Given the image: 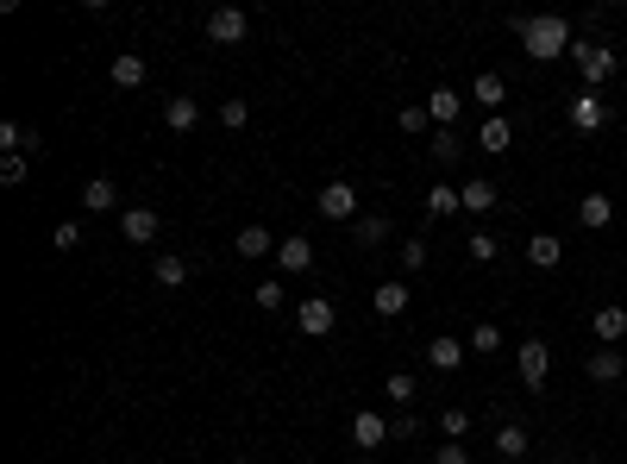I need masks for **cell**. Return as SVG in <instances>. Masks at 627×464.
Returning <instances> with one entry per match:
<instances>
[{"label":"cell","instance_id":"6da1fadb","mask_svg":"<svg viewBox=\"0 0 627 464\" xmlns=\"http://www.w3.org/2000/svg\"><path fill=\"white\" fill-rule=\"evenodd\" d=\"M515 32H521V44H527V57L533 63H559V57H571V19H559V13H540V19H515Z\"/></svg>","mask_w":627,"mask_h":464},{"label":"cell","instance_id":"7a4b0ae2","mask_svg":"<svg viewBox=\"0 0 627 464\" xmlns=\"http://www.w3.org/2000/svg\"><path fill=\"white\" fill-rule=\"evenodd\" d=\"M571 63L584 76V88H602L621 69V51H609V44H571Z\"/></svg>","mask_w":627,"mask_h":464},{"label":"cell","instance_id":"3957f363","mask_svg":"<svg viewBox=\"0 0 627 464\" xmlns=\"http://www.w3.org/2000/svg\"><path fill=\"white\" fill-rule=\"evenodd\" d=\"M314 214H320V220H333V226H352V220H358V189H352L345 176L327 182V189L314 195Z\"/></svg>","mask_w":627,"mask_h":464},{"label":"cell","instance_id":"277c9868","mask_svg":"<svg viewBox=\"0 0 627 464\" xmlns=\"http://www.w3.org/2000/svg\"><path fill=\"white\" fill-rule=\"evenodd\" d=\"M515 370H521V383L533 389V396H540L546 377H552V345H546V339H521V345H515Z\"/></svg>","mask_w":627,"mask_h":464},{"label":"cell","instance_id":"5b68a950","mask_svg":"<svg viewBox=\"0 0 627 464\" xmlns=\"http://www.w3.org/2000/svg\"><path fill=\"white\" fill-rule=\"evenodd\" d=\"M295 327L308 333V339H327L339 327V301L333 295H308V301H295Z\"/></svg>","mask_w":627,"mask_h":464},{"label":"cell","instance_id":"8992f818","mask_svg":"<svg viewBox=\"0 0 627 464\" xmlns=\"http://www.w3.org/2000/svg\"><path fill=\"white\" fill-rule=\"evenodd\" d=\"M565 120H571V132H602V126H609V101H602V88H577V101H571V113H565Z\"/></svg>","mask_w":627,"mask_h":464},{"label":"cell","instance_id":"52a82bcc","mask_svg":"<svg viewBox=\"0 0 627 464\" xmlns=\"http://www.w3.org/2000/svg\"><path fill=\"white\" fill-rule=\"evenodd\" d=\"M352 446H358V452H383V446H389V414L358 408V414H352Z\"/></svg>","mask_w":627,"mask_h":464},{"label":"cell","instance_id":"ba28073f","mask_svg":"<svg viewBox=\"0 0 627 464\" xmlns=\"http://www.w3.org/2000/svg\"><path fill=\"white\" fill-rule=\"evenodd\" d=\"M245 32H251L245 7H214V13H207V38H214V44H245Z\"/></svg>","mask_w":627,"mask_h":464},{"label":"cell","instance_id":"9c48e42d","mask_svg":"<svg viewBox=\"0 0 627 464\" xmlns=\"http://www.w3.org/2000/svg\"><path fill=\"white\" fill-rule=\"evenodd\" d=\"M590 339L596 345H621L627 339V308H621V301H602V308L590 314Z\"/></svg>","mask_w":627,"mask_h":464},{"label":"cell","instance_id":"30bf717a","mask_svg":"<svg viewBox=\"0 0 627 464\" xmlns=\"http://www.w3.org/2000/svg\"><path fill=\"white\" fill-rule=\"evenodd\" d=\"M120 232H126L132 245H151L157 232H164V220H157V207L138 201V207H120Z\"/></svg>","mask_w":627,"mask_h":464},{"label":"cell","instance_id":"8fae6325","mask_svg":"<svg viewBox=\"0 0 627 464\" xmlns=\"http://www.w3.org/2000/svg\"><path fill=\"white\" fill-rule=\"evenodd\" d=\"M370 308H377V320H402V314L414 308V295H408V283H402V276H389V283H377Z\"/></svg>","mask_w":627,"mask_h":464},{"label":"cell","instance_id":"7c38bea8","mask_svg":"<svg viewBox=\"0 0 627 464\" xmlns=\"http://www.w3.org/2000/svg\"><path fill=\"white\" fill-rule=\"evenodd\" d=\"M464 101H471V95H458V88H446V82H439V88H433V95H427L421 107H427V120H433L439 132H452V120L464 113Z\"/></svg>","mask_w":627,"mask_h":464},{"label":"cell","instance_id":"4fadbf2b","mask_svg":"<svg viewBox=\"0 0 627 464\" xmlns=\"http://www.w3.org/2000/svg\"><path fill=\"white\" fill-rule=\"evenodd\" d=\"M427 370H464V358H471V345L464 339H452V333H439V339H427Z\"/></svg>","mask_w":627,"mask_h":464},{"label":"cell","instance_id":"5bb4252c","mask_svg":"<svg viewBox=\"0 0 627 464\" xmlns=\"http://www.w3.org/2000/svg\"><path fill=\"white\" fill-rule=\"evenodd\" d=\"M577 226H584V232H609L615 226V201L602 189H590L584 201H577Z\"/></svg>","mask_w":627,"mask_h":464},{"label":"cell","instance_id":"9a60e30c","mask_svg":"<svg viewBox=\"0 0 627 464\" xmlns=\"http://www.w3.org/2000/svg\"><path fill=\"white\" fill-rule=\"evenodd\" d=\"M584 370H590V383H621L627 358L615 352V345H596V352H584Z\"/></svg>","mask_w":627,"mask_h":464},{"label":"cell","instance_id":"2e32d148","mask_svg":"<svg viewBox=\"0 0 627 464\" xmlns=\"http://www.w3.org/2000/svg\"><path fill=\"white\" fill-rule=\"evenodd\" d=\"M471 101H477L483 113H502V101H508V82L496 76V69H477V76H471Z\"/></svg>","mask_w":627,"mask_h":464},{"label":"cell","instance_id":"e0dca14e","mask_svg":"<svg viewBox=\"0 0 627 464\" xmlns=\"http://www.w3.org/2000/svg\"><path fill=\"white\" fill-rule=\"evenodd\" d=\"M527 264H533V270H559V264H565L559 232H533V239H527Z\"/></svg>","mask_w":627,"mask_h":464},{"label":"cell","instance_id":"ac0fdd59","mask_svg":"<svg viewBox=\"0 0 627 464\" xmlns=\"http://www.w3.org/2000/svg\"><path fill=\"white\" fill-rule=\"evenodd\" d=\"M276 264H283V276H301V270H314V245L301 239V232H289V239L276 245Z\"/></svg>","mask_w":627,"mask_h":464},{"label":"cell","instance_id":"d6986e66","mask_svg":"<svg viewBox=\"0 0 627 464\" xmlns=\"http://www.w3.org/2000/svg\"><path fill=\"white\" fill-rule=\"evenodd\" d=\"M508 145H515V126H508L502 120V113H483V126H477V151H508Z\"/></svg>","mask_w":627,"mask_h":464},{"label":"cell","instance_id":"ffe728a7","mask_svg":"<svg viewBox=\"0 0 627 464\" xmlns=\"http://www.w3.org/2000/svg\"><path fill=\"white\" fill-rule=\"evenodd\" d=\"M452 214H464V189L433 182V189H427V220H452Z\"/></svg>","mask_w":627,"mask_h":464},{"label":"cell","instance_id":"44dd1931","mask_svg":"<svg viewBox=\"0 0 627 464\" xmlns=\"http://www.w3.org/2000/svg\"><path fill=\"white\" fill-rule=\"evenodd\" d=\"M164 126H170V132H195V126H201V101L170 95V101H164Z\"/></svg>","mask_w":627,"mask_h":464},{"label":"cell","instance_id":"7402d4cb","mask_svg":"<svg viewBox=\"0 0 627 464\" xmlns=\"http://www.w3.org/2000/svg\"><path fill=\"white\" fill-rule=\"evenodd\" d=\"M107 76H113V88H145V76H151V69H145V57H138V51H120Z\"/></svg>","mask_w":627,"mask_h":464},{"label":"cell","instance_id":"603a6c76","mask_svg":"<svg viewBox=\"0 0 627 464\" xmlns=\"http://www.w3.org/2000/svg\"><path fill=\"white\" fill-rule=\"evenodd\" d=\"M496 201H502V195H496V182H490V176H471V182H464V214H477V220H483Z\"/></svg>","mask_w":627,"mask_h":464},{"label":"cell","instance_id":"cb8c5ba5","mask_svg":"<svg viewBox=\"0 0 627 464\" xmlns=\"http://www.w3.org/2000/svg\"><path fill=\"white\" fill-rule=\"evenodd\" d=\"M82 201H88V214H113V207H120V189H113L107 176H88L82 182Z\"/></svg>","mask_w":627,"mask_h":464},{"label":"cell","instance_id":"d4e9b609","mask_svg":"<svg viewBox=\"0 0 627 464\" xmlns=\"http://www.w3.org/2000/svg\"><path fill=\"white\" fill-rule=\"evenodd\" d=\"M527 452H533V433H527L521 421L496 427V458H527Z\"/></svg>","mask_w":627,"mask_h":464},{"label":"cell","instance_id":"484cf974","mask_svg":"<svg viewBox=\"0 0 627 464\" xmlns=\"http://www.w3.org/2000/svg\"><path fill=\"white\" fill-rule=\"evenodd\" d=\"M151 276H157L164 289H182V283H189V258H182V251H164V258L151 264Z\"/></svg>","mask_w":627,"mask_h":464},{"label":"cell","instance_id":"4316f807","mask_svg":"<svg viewBox=\"0 0 627 464\" xmlns=\"http://www.w3.org/2000/svg\"><path fill=\"white\" fill-rule=\"evenodd\" d=\"M239 258H276V239L264 226H239Z\"/></svg>","mask_w":627,"mask_h":464},{"label":"cell","instance_id":"83f0119b","mask_svg":"<svg viewBox=\"0 0 627 464\" xmlns=\"http://www.w3.org/2000/svg\"><path fill=\"white\" fill-rule=\"evenodd\" d=\"M352 239H358V245H383V239H389V220H383V214H358V220H352Z\"/></svg>","mask_w":627,"mask_h":464},{"label":"cell","instance_id":"f1b7e54d","mask_svg":"<svg viewBox=\"0 0 627 464\" xmlns=\"http://www.w3.org/2000/svg\"><path fill=\"white\" fill-rule=\"evenodd\" d=\"M464 345L490 358V352H502V327H496V320H477V327H471V339H464Z\"/></svg>","mask_w":627,"mask_h":464},{"label":"cell","instance_id":"f546056e","mask_svg":"<svg viewBox=\"0 0 627 464\" xmlns=\"http://www.w3.org/2000/svg\"><path fill=\"white\" fill-rule=\"evenodd\" d=\"M439 433H446L452 446H464V433H471V408H439Z\"/></svg>","mask_w":627,"mask_h":464},{"label":"cell","instance_id":"4dcf8cb0","mask_svg":"<svg viewBox=\"0 0 627 464\" xmlns=\"http://www.w3.org/2000/svg\"><path fill=\"white\" fill-rule=\"evenodd\" d=\"M464 251H471V264H496V232H471V239H464Z\"/></svg>","mask_w":627,"mask_h":464},{"label":"cell","instance_id":"1f68e13d","mask_svg":"<svg viewBox=\"0 0 627 464\" xmlns=\"http://www.w3.org/2000/svg\"><path fill=\"white\" fill-rule=\"evenodd\" d=\"M396 258H402V270H408V276H414V270H427V239H402Z\"/></svg>","mask_w":627,"mask_h":464},{"label":"cell","instance_id":"d6a6232c","mask_svg":"<svg viewBox=\"0 0 627 464\" xmlns=\"http://www.w3.org/2000/svg\"><path fill=\"white\" fill-rule=\"evenodd\" d=\"M251 301H258L264 314H276V308H283V301H289V289H283V283H276V276H270V283H258V295H251Z\"/></svg>","mask_w":627,"mask_h":464},{"label":"cell","instance_id":"836d02e7","mask_svg":"<svg viewBox=\"0 0 627 464\" xmlns=\"http://www.w3.org/2000/svg\"><path fill=\"white\" fill-rule=\"evenodd\" d=\"M383 396H389V402H414V377H408V370H389Z\"/></svg>","mask_w":627,"mask_h":464},{"label":"cell","instance_id":"e575fe53","mask_svg":"<svg viewBox=\"0 0 627 464\" xmlns=\"http://www.w3.org/2000/svg\"><path fill=\"white\" fill-rule=\"evenodd\" d=\"M245 120H251V101H220V126L226 132H239Z\"/></svg>","mask_w":627,"mask_h":464},{"label":"cell","instance_id":"d590c367","mask_svg":"<svg viewBox=\"0 0 627 464\" xmlns=\"http://www.w3.org/2000/svg\"><path fill=\"white\" fill-rule=\"evenodd\" d=\"M26 170H32V157H0V182H7V189H19Z\"/></svg>","mask_w":627,"mask_h":464},{"label":"cell","instance_id":"8d00e7d4","mask_svg":"<svg viewBox=\"0 0 627 464\" xmlns=\"http://www.w3.org/2000/svg\"><path fill=\"white\" fill-rule=\"evenodd\" d=\"M433 157H439V164H452V157H464V145H458V132H439V138H433Z\"/></svg>","mask_w":627,"mask_h":464},{"label":"cell","instance_id":"74e56055","mask_svg":"<svg viewBox=\"0 0 627 464\" xmlns=\"http://www.w3.org/2000/svg\"><path fill=\"white\" fill-rule=\"evenodd\" d=\"M51 239H57V251H76V245H82V226H76V220H63Z\"/></svg>","mask_w":627,"mask_h":464},{"label":"cell","instance_id":"f35d334b","mask_svg":"<svg viewBox=\"0 0 627 464\" xmlns=\"http://www.w3.org/2000/svg\"><path fill=\"white\" fill-rule=\"evenodd\" d=\"M396 126H402V132H421V126H427V107H402Z\"/></svg>","mask_w":627,"mask_h":464},{"label":"cell","instance_id":"ab89813d","mask_svg":"<svg viewBox=\"0 0 627 464\" xmlns=\"http://www.w3.org/2000/svg\"><path fill=\"white\" fill-rule=\"evenodd\" d=\"M421 433V421H414V414H396V421H389V439H414Z\"/></svg>","mask_w":627,"mask_h":464},{"label":"cell","instance_id":"60d3db41","mask_svg":"<svg viewBox=\"0 0 627 464\" xmlns=\"http://www.w3.org/2000/svg\"><path fill=\"white\" fill-rule=\"evenodd\" d=\"M433 464H471V452H464V446H452V439H446V446L433 452Z\"/></svg>","mask_w":627,"mask_h":464},{"label":"cell","instance_id":"b9f144b4","mask_svg":"<svg viewBox=\"0 0 627 464\" xmlns=\"http://www.w3.org/2000/svg\"><path fill=\"white\" fill-rule=\"evenodd\" d=\"M232 464H264V458H232Z\"/></svg>","mask_w":627,"mask_h":464},{"label":"cell","instance_id":"7bdbcfd3","mask_svg":"<svg viewBox=\"0 0 627 464\" xmlns=\"http://www.w3.org/2000/svg\"><path fill=\"white\" fill-rule=\"evenodd\" d=\"M621 120H627V95H621Z\"/></svg>","mask_w":627,"mask_h":464},{"label":"cell","instance_id":"ee69618b","mask_svg":"<svg viewBox=\"0 0 627 464\" xmlns=\"http://www.w3.org/2000/svg\"><path fill=\"white\" fill-rule=\"evenodd\" d=\"M621 452H627V439H621Z\"/></svg>","mask_w":627,"mask_h":464}]
</instances>
